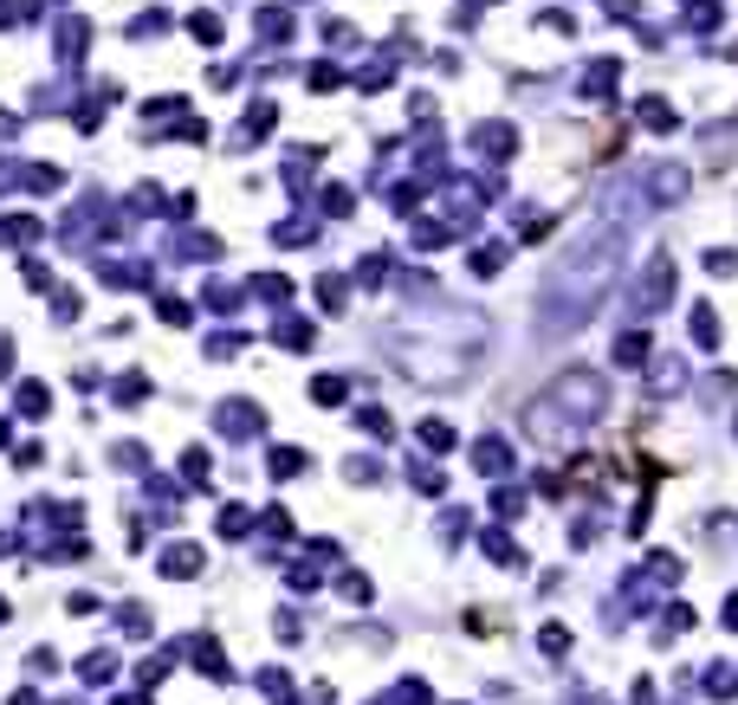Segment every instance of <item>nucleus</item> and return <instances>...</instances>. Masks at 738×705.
Here are the masks:
<instances>
[{
  "mask_svg": "<svg viewBox=\"0 0 738 705\" xmlns=\"http://www.w3.org/2000/svg\"><path fill=\"white\" fill-rule=\"evenodd\" d=\"M111 673H117V660H111V654H91V660H84V680H111Z\"/></svg>",
  "mask_w": 738,
  "mask_h": 705,
  "instance_id": "obj_2",
  "label": "nucleus"
},
{
  "mask_svg": "<svg viewBox=\"0 0 738 705\" xmlns=\"http://www.w3.org/2000/svg\"><path fill=\"white\" fill-rule=\"evenodd\" d=\"M162 569H169V576H188V569H201V551H195V544H175V551L162 557Z\"/></svg>",
  "mask_w": 738,
  "mask_h": 705,
  "instance_id": "obj_1",
  "label": "nucleus"
}]
</instances>
